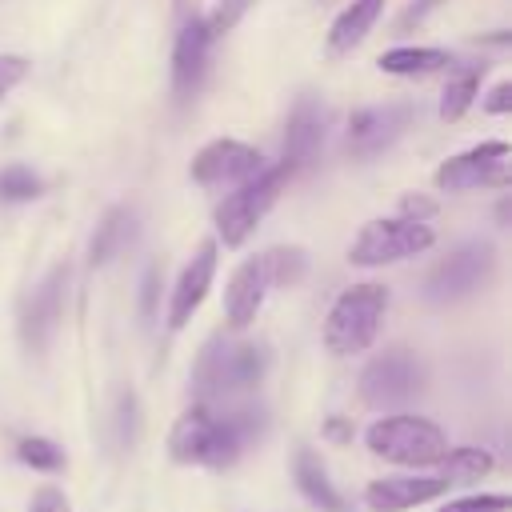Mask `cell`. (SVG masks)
<instances>
[{
	"label": "cell",
	"mask_w": 512,
	"mask_h": 512,
	"mask_svg": "<svg viewBox=\"0 0 512 512\" xmlns=\"http://www.w3.org/2000/svg\"><path fill=\"white\" fill-rule=\"evenodd\" d=\"M324 124H328L324 104L312 96H300L292 116H288V128H284V160L292 168H304L316 160V152L324 144Z\"/></svg>",
	"instance_id": "obj_17"
},
{
	"label": "cell",
	"mask_w": 512,
	"mask_h": 512,
	"mask_svg": "<svg viewBox=\"0 0 512 512\" xmlns=\"http://www.w3.org/2000/svg\"><path fill=\"white\" fill-rule=\"evenodd\" d=\"M36 196H40V176L32 168H24V164L0 168V200L20 204V200H36Z\"/></svg>",
	"instance_id": "obj_25"
},
{
	"label": "cell",
	"mask_w": 512,
	"mask_h": 512,
	"mask_svg": "<svg viewBox=\"0 0 512 512\" xmlns=\"http://www.w3.org/2000/svg\"><path fill=\"white\" fill-rule=\"evenodd\" d=\"M24 76H28V60H24V56L4 52V56H0V100H4V96H8Z\"/></svg>",
	"instance_id": "obj_30"
},
{
	"label": "cell",
	"mask_w": 512,
	"mask_h": 512,
	"mask_svg": "<svg viewBox=\"0 0 512 512\" xmlns=\"http://www.w3.org/2000/svg\"><path fill=\"white\" fill-rule=\"evenodd\" d=\"M492 268H496V252H492V244H484V240H468V244L452 248V252L428 272V280H424V296H428L432 304L464 300V296H472L476 288L488 284Z\"/></svg>",
	"instance_id": "obj_7"
},
{
	"label": "cell",
	"mask_w": 512,
	"mask_h": 512,
	"mask_svg": "<svg viewBox=\"0 0 512 512\" xmlns=\"http://www.w3.org/2000/svg\"><path fill=\"white\" fill-rule=\"evenodd\" d=\"M508 164V144L504 140H484L436 168V188L444 192H468L480 184H500Z\"/></svg>",
	"instance_id": "obj_12"
},
{
	"label": "cell",
	"mask_w": 512,
	"mask_h": 512,
	"mask_svg": "<svg viewBox=\"0 0 512 512\" xmlns=\"http://www.w3.org/2000/svg\"><path fill=\"white\" fill-rule=\"evenodd\" d=\"M264 268H268V284H296L308 268V256L300 248H268L264 252Z\"/></svg>",
	"instance_id": "obj_23"
},
{
	"label": "cell",
	"mask_w": 512,
	"mask_h": 512,
	"mask_svg": "<svg viewBox=\"0 0 512 512\" xmlns=\"http://www.w3.org/2000/svg\"><path fill=\"white\" fill-rule=\"evenodd\" d=\"M408 104H372V108H356L348 120V136L344 148L352 156H376L384 152L408 124Z\"/></svg>",
	"instance_id": "obj_14"
},
{
	"label": "cell",
	"mask_w": 512,
	"mask_h": 512,
	"mask_svg": "<svg viewBox=\"0 0 512 512\" xmlns=\"http://www.w3.org/2000/svg\"><path fill=\"white\" fill-rule=\"evenodd\" d=\"M16 456H20V464H28L36 472H60L64 468V452L48 436H24L16 444Z\"/></svg>",
	"instance_id": "obj_24"
},
{
	"label": "cell",
	"mask_w": 512,
	"mask_h": 512,
	"mask_svg": "<svg viewBox=\"0 0 512 512\" xmlns=\"http://www.w3.org/2000/svg\"><path fill=\"white\" fill-rule=\"evenodd\" d=\"M448 492V480L440 472H404V476H376L364 488V504L372 512H408Z\"/></svg>",
	"instance_id": "obj_13"
},
{
	"label": "cell",
	"mask_w": 512,
	"mask_h": 512,
	"mask_svg": "<svg viewBox=\"0 0 512 512\" xmlns=\"http://www.w3.org/2000/svg\"><path fill=\"white\" fill-rule=\"evenodd\" d=\"M216 276V240H204L196 248V256L184 264L176 288H172V304H168V328H184L192 320V312L204 304L208 288Z\"/></svg>",
	"instance_id": "obj_15"
},
{
	"label": "cell",
	"mask_w": 512,
	"mask_h": 512,
	"mask_svg": "<svg viewBox=\"0 0 512 512\" xmlns=\"http://www.w3.org/2000/svg\"><path fill=\"white\" fill-rule=\"evenodd\" d=\"M484 108H488V112H508V108H512V84H496L492 96L484 100Z\"/></svg>",
	"instance_id": "obj_31"
},
{
	"label": "cell",
	"mask_w": 512,
	"mask_h": 512,
	"mask_svg": "<svg viewBox=\"0 0 512 512\" xmlns=\"http://www.w3.org/2000/svg\"><path fill=\"white\" fill-rule=\"evenodd\" d=\"M432 212H436L432 200H420V196H408V200H404V216H408V220H428Z\"/></svg>",
	"instance_id": "obj_32"
},
{
	"label": "cell",
	"mask_w": 512,
	"mask_h": 512,
	"mask_svg": "<svg viewBox=\"0 0 512 512\" xmlns=\"http://www.w3.org/2000/svg\"><path fill=\"white\" fill-rule=\"evenodd\" d=\"M64 288H68V268H52L24 300L20 308V344L28 352H44L60 328V316H64Z\"/></svg>",
	"instance_id": "obj_9"
},
{
	"label": "cell",
	"mask_w": 512,
	"mask_h": 512,
	"mask_svg": "<svg viewBox=\"0 0 512 512\" xmlns=\"http://www.w3.org/2000/svg\"><path fill=\"white\" fill-rule=\"evenodd\" d=\"M264 168V156L244 140H212L192 160V180L200 188H236Z\"/></svg>",
	"instance_id": "obj_10"
},
{
	"label": "cell",
	"mask_w": 512,
	"mask_h": 512,
	"mask_svg": "<svg viewBox=\"0 0 512 512\" xmlns=\"http://www.w3.org/2000/svg\"><path fill=\"white\" fill-rule=\"evenodd\" d=\"M512 508V496L504 492H480V496H456L448 504H440L436 512H508Z\"/></svg>",
	"instance_id": "obj_27"
},
{
	"label": "cell",
	"mask_w": 512,
	"mask_h": 512,
	"mask_svg": "<svg viewBox=\"0 0 512 512\" xmlns=\"http://www.w3.org/2000/svg\"><path fill=\"white\" fill-rule=\"evenodd\" d=\"M492 452H484V448H448L444 456H440V476L448 480V484H468V480H480V476H488L492 472Z\"/></svg>",
	"instance_id": "obj_22"
},
{
	"label": "cell",
	"mask_w": 512,
	"mask_h": 512,
	"mask_svg": "<svg viewBox=\"0 0 512 512\" xmlns=\"http://www.w3.org/2000/svg\"><path fill=\"white\" fill-rule=\"evenodd\" d=\"M380 12H384V0H352V4L332 20V28H328V48H332V52L356 48V44L372 32V24L380 20Z\"/></svg>",
	"instance_id": "obj_20"
},
{
	"label": "cell",
	"mask_w": 512,
	"mask_h": 512,
	"mask_svg": "<svg viewBox=\"0 0 512 512\" xmlns=\"http://www.w3.org/2000/svg\"><path fill=\"white\" fill-rule=\"evenodd\" d=\"M432 228L424 220H408V216H396V220H368L352 248H348V260L360 264V268H380V264H396V260H408L424 248H432Z\"/></svg>",
	"instance_id": "obj_6"
},
{
	"label": "cell",
	"mask_w": 512,
	"mask_h": 512,
	"mask_svg": "<svg viewBox=\"0 0 512 512\" xmlns=\"http://www.w3.org/2000/svg\"><path fill=\"white\" fill-rule=\"evenodd\" d=\"M380 72H392V76H428L436 68H448L452 56L440 52V48H392V52H380Z\"/></svg>",
	"instance_id": "obj_21"
},
{
	"label": "cell",
	"mask_w": 512,
	"mask_h": 512,
	"mask_svg": "<svg viewBox=\"0 0 512 512\" xmlns=\"http://www.w3.org/2000/svg\"><path fill=\"white\" fill-rule=\"evenodd\" d=\"M292 176H296V168H292L288 160H280V164H272V168H260L252 180L236 184V192H228V196L216 204V236H220L228 248L244 244V240L252 236V228L264 220V212L276 204L280 188H284Z\"/></svg>",
	"instance_id": "obj_5"
},
{
	"label": "cell",
	"mask_w": 512,
	"mask_h": 512,
	"mask_svg": "<svg viewBox=\"0 0 512 512\" xmlns=\"http://www.w3.org/2000/svg\"><path fill=\"white\" fill-rule=\"evenodd\" d=\"M268 372V348L252 340L212 336L192 368V392L200 404H220L252 392Z\"/></svg>",
	"instance_id": "obj_2"
},
{
	"label": "cell",
	"mask_w": 512,
	"mask_h": 512,
	"mask_svg": "<svg viewBox=\"0 0 512 512\" xmlns=\"http://www.w3.org/2000/svg\"><path fill=\"white\" fill-rule=\"evenodd\" d=\"M252 4H256V0H216V8L204 16V20H208V32H212V36L232 32V28L244 20V12H248Z\"/></svg>",
	"instance_id": "obj_28"
},
{
	"label": "cell",
	"mask_w": 512,
	"mask_h": 512,
	"mask_svg": "<svg viewBox=\"0 0 512 512\" xmlns=\"http://www.w3.org/2000/svg\"><path fill=\"white\" fill-rule=\"evenodd\" d=\"M328 436L332 440H348V424L344 420H328Z\"/></svg>",
	"instance_id": "obj_33"
},
{
	"label": "cell",
	"mask_w": 512,
	"mask_h": 512,
	"mask_svg": "<svg viewBox=\"0 0 512 512\" xmlns=\"http://www.w3.org/2000/svg\"><path fill=\"white\" fill-rule=\"evenodd\" d=\"M28 512H72V504H68L64 488H56V484H44V488H36V492H32V500H28Z\"/></svg>",
	"instance_id": "obj_29"
},
{
	"label": "cell",
	"mask_w": 512,
	"mask_h": 512,
	"mask_svg": "<svg viewBox=\"0 0 512 512\" xmlns=\"http://www.w3.org/2000/svg\"><path fill=\"white\" fill-rule=\"evenodd\" d=\"M268 288H272V284H268L264 256H248V260L232 272V280H228V288H224V316H228V324H232V328H248V324L256 320V312H260Z\"/></svg>",
	"instance_id": "obj_16"
},
{
	"label": "cell",
	"mask_w": 512,
	"mask_h": 512,
	"mask_svg": "<svg viewBox=\"0 0 512 512\" xmlns=\"http://www.w3.org/2000/svg\"><path fill=\"white\" fill-rule=\"evenodd\" d=\"M472 100H476V76H472V72H464V76H456V80L444 88L440 116H444V120H460V116L472 108Z\"/></svg>",
	"instance_id": "obj_26"
},
{
	"label": "cell",
	"mask_w": 512,
	"mask_h": 512,
	"mask_svg": "<svg viewBox=\"0 0 512 512\" xmlns=\"http://www.w3.org/2000/svg\"><path fill=\"white\" fill-rule=\"evenodd\" d=\"M364 444L372 456L388 460V464H404V468H428L440 464V456L448 452V436L440 424L424 420V416H408V412H392L380 416L368 432Z\"/></svg>",
	"instance_id": "obj_4"
},
{
	"label": "cell",
	"mask_w": 512,
	"mask_h": 512,
	"mask_svg": "<svg viewBox=\"0 0 512 512\" xmlns=\"http://www.w3.org/2000/svg\"><path fill=\"white\" fill-rule=\"evenodd\" d=\"M132 236H136V212H132L128 204H120V208H112V212L96 224L92 244H88V260H92V264H108L112 256H120V252L132 244Z\"/></svg>",
	"instance_id": "obj_19"
},
{
	"label": "cell",
	"mask_w": 512,
	"mask_h": 512,
	"mask_svg": "<svg viewBox=\"0 0 512 512\" xmlns=\"http://www.w3.org/2000/svg\"><path fill=\"white\" fill-rule=\"evenodd\" d=\"M388 312V288L384 284H352L336 296V304L328 308V320H324V348L336 352V356H352V352H364L376 332H380V320Z\"/></svg>",
	"instance_id": "obj_3"
},
{
	"label": "cell",
	"mask_w": 512,
	"mask_h": 512,
	"mask_svg": "<svg viewBox=\"0 0 512 512\" xmlns=\"http://www.w3.org/2000/svg\"><path fill=\"white\" fill-rule=\"evenodd\" d=\"M420 388H424V368L408 348H392L360 372V400L368 408H400Z\"/></svg>",
	"instance_id": "obj_8"
},
{
	"label": "cell",
	"mask_w": 512,
	"mask_h": 512,
	"mask_svg": "<svg viewBox=\"0 0 512 512\" xmlns=\"http://www.w3.org/2000/svg\"><path fill=\"white\" fill-rule=\"evenodd\" d=\"M292 476H296L300 496H308V504H316L320 512H348L340 488L332 484L328 468L320 464V456H316L312 448H296V456H292Z\"/></svg>",
	"instance_id": "obj_18"
},
{
	"label": "cell",
	"mask_w": 512,
	"mask_h": 512,
	"mask_svg": "<svg viewBox=\"0 0 512 512\" xmlns=\"http://www.w3.org/2000/svg\"><path fill=\"white\" fill-rule=\"evenodd\" d=\"M212 32H208V20L200 12H180V24H176V40H172V88L176 96H192L204 80V68H208V48H212Z\"/></svg>",
	"instance_id": "obj_11"
},
{
	"label": "cell",
	"mask_w": 512,
	"mask_h": 512,
	"mask_svg": "<svg viewBox=\"0 0 512 512\" xmlns=\"http://www.w3.org/2000/svg\"><path fill=\"white\" fill-rule=\"evenodd\" d=\"M264 428V412L252 404H236L216 412L212 404H192L176 416L168 432V452L176 464H204V468H228Z\"/></svg>",
	"instance_id": "obj_1"
}]
</instances>
